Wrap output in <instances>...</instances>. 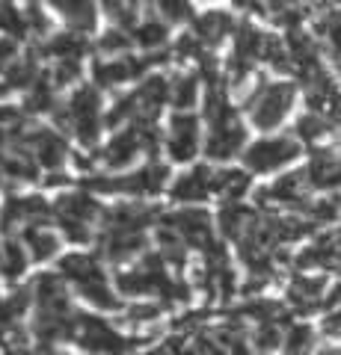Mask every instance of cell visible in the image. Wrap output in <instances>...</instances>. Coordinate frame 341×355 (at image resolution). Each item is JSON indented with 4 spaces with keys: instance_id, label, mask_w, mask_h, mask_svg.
<instances>
[{
    "instance_id": "1",
    "label": "cell",
    "mask_w": 341,
    "mask_h": 355,
    "mask_svg": "<svg viewBox=\"0 0 341 355\" xmlns=\"http://www.w3.org/2000/svg\"><path fill=\"white\" fill-rule=\"evenodd\" d=\"M294 104V86L291 83H264L258 92L249 98V116L256 121V128L270 130L288 116Z\"/></svg>"
},
{
    "instance_id": "2",
    "label": "cell",
    "mask_w": 341,
    "mask_h": 355,
    "mask_svg": "<svg viewBox=\"0 0 341 355\" xmlns=\"http://www.w3.org/2000/svg\"><path fill=\"white\" fill-rule=\"evenodd\" d=\"M98 116H101L98 92L90 86H83L72 95L65 113H60V121H65V125L78 133V139L83 142V146H92V142L98 139Z\"/></svg>"
},
{
    "instance_id": "3",
    "label": "cell",
    "mask_w": 341,
    "mask_h": 355,
    "mask_svg": "<svg viewBox=\"0 0 341 355\" xmlns=\"http://www.w3.org/2000/svg\"><path fill=\"white\" fill-rule=\"evenodd\" d=\"M297 154H300V142L288 137H276V139H261L256 146H249L244 160L252 172H273L279 166L297 160Z\"/></svg>"
},
{
    "instance_id": "4",
    "label": "cell",
    "mask_w": 341,
    "mask_h": 355,
    "mask_svg": "<svg viewBox=\"0 0 341 355\" xmlns=\"http://www.w3.org/2000/svg\"><path fill=\"white\" fill-rule=\"evenodd\" d=\"M98 214V202L90 196H63L57 202V216L63 231L72 240H86L90 237V222Z\"/></svg>"
},
{
    "instance_id": "5",
    "label": "cell",
    "mask_w": 341,
    "mask_h": 355,
    "mask_svg": "<svg viewBox=\"0 0 341 355\" xmlns=\"http://www.w3.org/2000/svg\"><path fill=\"white\" fill-rule=\"evenodd\" d=\"M78 317V338L83 343V349L90 352H98V355H122L128 349V340L119 338L113 329H107L104 323H98V320H83L81 314Z\"/></svg>"
},
{
    "instance_id": "6",
    "label": "cell",
    "mask_w": 341,
    "mask_h": 355,
    "mask_svg": "<svg viewBox=\"0 0 341 355\" xmlns=\"http://www.w3.org/2000/svg\"><path fill=\"white\" fill-rule=\"evenodd\" d=\"M167 148L172 154V160H190L196 148H199V121L193 116H175L169 125V139Z\"/></svg>"
},
{
    "instance_id": "7",
    "label": "cell",
    "mask_w": 341,
    "mask_h": 355,
    "mask_svg": "<svg viewBox=\"0 0 341 355\" xmlns=\"http://www.w3.org/2000/svg\"><path fill=\"white\" fill-rule=\"evenodd\" d=\"M208 193H217V172H211L208 166L181 175L178 184L172 187V198H178V202H199Z\"/></svg>"
},
{
    "instance_id": "8",
    "label": "cell",
    "mask_w": 341,
    "mask_h": 355,
    "mask_svg": "<svg viewBox=\"0 0 341 355\" xmlns=\"http://www.w3.org/2000/svg\"><path fill=\"white\" fill-rule=\"evenodd\" d=\"M244 139H247V133L244 128L238 125V121H223V125H214L211 128V137H208V157H214V160H226V157H232V154H238V148L244 146Z\"/></svg>"
},
{
    "instance_id": "9",
    "label": "cell",
    "mask_w": 341,
    "mask_h": 355,
    "mask_svg": "<svg viewBox=\"0 0 341 355\" xmlns=\"http://www.w3.org/2000/svg\"><path fill=\"white\" fill-rule=\"evenodd\" d=\"M306 175H309V184L317 187V190H335V187H341V154L317 151Z\"/></svg>"
},
{
    "instance_id": "10",
    "label": "cell",
    "mask_w": 341,
    "mask_h": 355,
    "mask_svg": "<svg viewBox=\"0 0 341 355\" xmlns=\"http://www.w3.org/2000/svg\"><path fill=\"white\" fill-rule=\"evenodd\" d=\"M60 270H63L65 279L78 282L81 287L95 284V282H107L104 272H101V266H98V261L90 258V254H69V258L63 261Z\"/></svg>"
},
{
    "instance_id": "11",
    "label": "cell",
    "mask_w": 341,
    "mask_h": 355,
    "mask_svg": "<svg viewBox=\"0 0 341 355\" xmlns=\"http://www.w3.org/2000/svg\"><path fill=\"white\" fill-rule=\"evenodd\" d=\"M30 146L36 148L39 163L48 166V169H53V166H60L65 160V142L51 130H36L30 137Z\"/></svg>"
},
{
    "instance_id": "12",
    "label": "cell",
    "mask_w": 341,
    "mask_h": 355,
    "mask_svg": "<svg viewBox=\"0 0 341 355\" xmlns=\"http://www.w3.org/2000/svg\"><path fill=\"white\" fill-rule=\"evenodd\" d=\"M142 146V139H140V130H125V133H119V137L110 142V148L104 154V160L107 166H113V169H119V166H128L131 160L137 157V151Z\"/></svg>"
},
{
    "instance_id": "13",
    "label": "cell",
    "mask_w": 341,
    "mask_h": 355,
    "mask_svg": "<svg viewBox=\"0 0 341 355\" xmlns=\"http://www.w3.org/2000/svg\"><path fill=\"white\" fill-rule=\"evenodd\" d=\"M324 291H326V279L324 275H297V279L291 282V299L297 305H303V308H312V305H317L321 302V296H324Z\"/></svg>"
},
{
    "instance_id": "14",
    "label": "cell",
    "mask_w": 341,
    "mask_h": 355,
    "mask_svg": "<svg viewBox=\"0 0 341 355\" xmlns=\"http://www.w3.org/2000/svg\"><path fill=\"white\" fill-rule=\"evenodd\" d=\"M146 62H137V60H116V62H98L95 65V77L101 80L104 86H113V83H122L131 80L134 74L142 71Z\"/></svg>"
},
{
    "instance_id": "15",
    "label": "cell",
    "mask_w": 341,
    "mask_h": 355,
    "mask_svg": "<svg viewBox=\"0 0 341 355\" xmlns=\"http://www.w3.org/2000/svg\"><path fill=\"white\" fill-rule=\"evenodd\" d=\"M228 27H232V21H228V15L223 12H208L202 15L199 21H196V30H193V36L199 39V42H219L228 33Z\"/></svg>"
},
{
    "instance_id": "16",
    "label": "cell",
    "mask_w": 341,
    "mask_h": 355,
    "mask_svg": "<svg viewBox=\"0 0 341 355\" xmlns=\"http://www.w3.org/2000/svg\"><path fill=\"white\" fill-rule=\"evenodd\" d=\"M24 240H27V246H30V254L36 261H48L53 252H57V237L51 234L48 228H42V225H30L27 231H24Z\"/></svg>"
},
{
    "instance_id": "17",
    "label": "cell",
    "mask_w": 341,
    "mask_h": 355,
    "mask_svg": "<svg viewBox=\"0 0 341 355\" xmlns=\"http://www.w3.org/2000/svg\"><path fill=\"white\" fill-rule=\"evenodd\" d=\"M142 246H146L142 234H110L104 243V252L110 261H125L131 254H137Z\"/></svg>"
},
{
    "instance_id": "18",
    "label": "cell",
    "mask_w": 341,
    "mask_h": 355,
    "mask_svg": "<svg viewBox=\"0 0 341 355\" xmlns=\"http://www.w3.org/2000/svg\"><path fill=\"white\" fill-rule=\"evenodd\" d=\"M249 187V175L247 172H238V169H228V172H217V193L226 198V202L238 205V198L247 193Z\"/></svg>"
},
{
    "instance_id": "19",
    "label": "cell",
    "mask_w": 341,
    "mask_h": 355,
    "mask_svg": "<svg viewBox=\"0 0 341 355\" xmlns=\"http://www.w3.org/2000/svg\"><path fill=\"white\" fill-rule=\"evenodd\" d=\"M83 48H86V42L78 36V33H60V36L48 44V53L60 57V62L63 60H81Z\"/></svg>"
},
{
    "instance_id": "20",
    "label": "cell",
    "mask_w": 341,
    "mask_h": 355,
    "mask_svg": "<svg viewBox=\"0 0 341 355\" xmlns=\"http://www.w3.org/2000/svg\"><path fill=\"white\" fill-rule=\"evenodd\" d=\"M60 9V15L65 21H72L74 30H90L95 21V6L92 3H53Z\"/></svg>"
},
{
    "instance_id": "21",
    "label": "cell",
    "mask_w": 341,
    "mask_h": 355,
    "mask_svg": "<svg viewBox=\"0 0 341 355\" xmlns=\"http://www.w3.org/2000/svg\"><path fill=\"white\" fill-rule=\"evenodd\" d=\"M315 343V331L309 326H291V331L285 335V352L288 355H306Z\"/></svg>"
},
{
    "instance_id": "22",
    "label": "cell",
    "mask_w": 341,
    "mask_h": 355,
    "mask_svg": "<svg viewBox=\"0 0 341 355\" xmlns=\"http://www.w3.org/2000/svg\"><path fill=\"white\" fill-rule=\"evenodd\" d=\"M196 92H199V86H196V77H178V80L172 83L169 89V98L175 107H193L196 104Z\"/></svg>"
},
{
    "instance_id": "23",
    "label": "cell",
    "mask_w": 341,
    "mask_h": 355,
    "mask_svg": "<svg viewBox=\"0 0 341 355\" xmlns=\"http://www.w3.org/2000/svg\"><path fill=\"white\" fill-rule=\"evenodd\" d=\"M279 343H285V335H282V329H279L276 320H270V323H261L258 335H256L258 352H273V349H279Z\"/></svg>"
},
{
    "instance_id": "24",
    "label": "cell",
    "mask_w": 341,
    "mask_h": 355,
    "mask_svg": "<svg viewBox=\"0 0 341 355\" xmlns=\"http://www.w3.org/2000/svg\"><path fill=\"white\" fill-rule=\"evenodd\" d=\"M0 252H3V263H0V270H3L9 279H18V275L24 272V263H27L21 246H18V243H6V246L0 249Z\"/></svg>"
},
{
    "instance_id": "25",
    "label": "cell",
    "mask_w": 341,
    "mask_h": 355,
    "mask_svg": "<svg viewBox=\"0 0 341 355\" xmlns=\"http://www.w3.org/2000/svg\"><path fill=\"white\" fill-rule=\"evenodd\" d=\"M326 119L324 116H317V113H309V116H303L300 121H297V137H303V139H321L324 133H326Z\"/></svg>"
},
{
    "instance_id": "26",
    "label": "cell",
    "mask_w": 341,
    "mask_h": 355,
    "mask_svg": "<svg viewBox=\"0 0 341 355\" xmlns=\"http://www.w3.org/2000/svg\"><path fill=\"white\" fill-rule=\"evenodd\" d=\"M81 293H83V299H90V302H92V305H98V308H116V305H119V302H116V296L110 293L107 282L86 284V287H81Z\"/></svg>"
},
{
    "instance_id": "27",
    "label": "cell",
    "mask_w": 341,
    "mask_h": 355,
    "mask_svg": "<svg viewBox=\"0 0 341 355\" xmlns=\"http://www.w3.org/2000/svg\"><path fill=\"white\" fill-rule=\"evenodd\" d=\"M134 39L142 44V48H155V44H160L167 39V27H163L160 21H146V24L134 33Z\"/></svg>"
},
{
    "instance_id": "28",
    "label": "cell",
    "mask_w": 341,
    "mask_h": 355,
    "mask_svg": "<svg viewBox=\"0 0 341 355\" xmlns=\"http://www.w3.org/2000/svg\"><path fill=\"white\" fill-rule=\"evenodd\" d=\"M30 80H39L36 77V62L33 60H24L9 69V86H27Z\"/></svg>"
},
{
    "instance_id": "29",
    "label": "cell",
    "mask_w": 341,
    "mask_h": 355,
    "mask_svg": "<svg viewBox=\"0 0 341 355\" xmlns=\"http://www.w3.org/2000/svg\"><path fill=\"white\" fill-rule=\"evenodd\" d=\"M98 44H101V51H113L116 53V51H128L131 48V39L125 36L122 30H110V33H104Z\"/></svg>"
},
{
    "instance_id": "30",
    "label": "cell",
    "mask_w": 341,
    "mask_h": 355,
    "mask_svg": "<svg viewBox=\"0 0 341 355\" xmlns=\"http://www.w3.org/2000/svg\"><path fill=\"white\" fill-rule=\"evenodd\" d=\"M78 74H81V62L78 60H63L57 65V74H53V77H57L53 83H72Z\"/></svg>"
},
{
    "instance_id": "31",
    "label": "cell",
    "mask_w": 341,
    "mask_h": 355,
    "mask_svg": "<svg viewBox=\"0 0 341 355\" xmlns=\"http://www.w3.org/2000/svg\"><path fill=\"white\" fill-rule=\"evenodd\" d=\"M15 57H18V48L13 39H0V71H9L15 65Z\"/></svg>"
},
{
    "instance_id": "32",
    "label": "cell",
    "mask_w": 341,
    "mask_h": 355,
    "mask_svg": "<svg viewBox=\"0 0 341 355\" xmlns=\"http://www.w3.org/2000/svg\"><path fill=\"white\" fill-rule=\"evenodd\" d=\"M107 12H110V18H116L119 24H131L134 21V9L131 6H125V3H107Z\"/></svg>"
},
{
    "instance_id": "33",
    "label": "cell",
    "mask_w": 341,
    "mask_h": 355,
    "mask_svg": "<svg viewBox=\"0 0 341 355\" xmlns=\"http://www.w3.org/2000/svg\"><path fill=\"white\" fill-rule=\"evenodd\" d=\"M324 335L326 338H341V308L329 311V314L324 317Z\"/></svg>"
},
{
    "instance_id": "34",
    "label": "cell",
    "mask_w": 341,
    "mask_h": 355,
    "mask_svg": "<svg viewBox=\"0 0 341 355\" xmlns=\"http://www.w3.org/2000/svg\"><path fill=\"white\" fill-rule=\"evenodd\" d=\"M160 9H163V15H167V18H175V21L190 15V6H187V3H160Z\"/></svg>"
},
{
    "instance_id": "35",
    "label": "cell",
    "mask_w": 341,
    "mask_h": 355,
    "mask_svg": "<svg viewBox=\"0 0 341 355\" xmlns=\"http://www.w3.org/2000/svg\"><path fill=\"white\" fill-rule=\"evenodd\" d=\"M158 314V308L155 305H140V308H134V311H131V320H151V317H155Z\"/></svg>"
},
{
    "instance_id": "36",
    "label": "cell",
    "mask_w": 341,
    "mask_h": 355,
    "mask_svg": "<svg viewBox=\"0 0 341 355\" xmlns=\"http://www.w3.org/2000/svg\"><path fill=\"white\" fill-rule=\"evenodd\" d=\"M321 355H341V349H324Z\"/></svg>"
},
{
    "instance_id": "37",
    "label": "cell",
    "mask_w": 341,
    "mask_h": 355,
    "mask_svg": "<svg viewBox=\"0 0 341 355\" xmlns=\"http://www.w3.org/2000/svg\"><path fill=\"white\" fill-rule=\"evenodd\" d=\"M3 92H6V86H0V95H3Z\"/></svg>"
}]
</instances>
